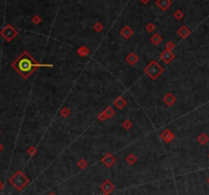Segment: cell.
Returning a JSON list of instances; mask_svg holds the SVG:
<instances>
[{
  "mask_svg": "<svg viewBox=\"0 0 209 195\" xmlns=\"http://www.w3.org/2000/svg\"><path fill=\"white\" fill-rule=\"evenodd\" d=\"M39 66H52V65H40L34 59L32 55H30L28 52H23L13 63L12 68H16L18 73L23 77L27 79L31 76V74Z\"/></svg>",
  "mask_w": 209,
  "mask_h": 195,
  "instance_id": "obj_1",
  "label": "cell"
},
{
  "mask_svg": "<svg viewBox=\"0 0 209 195\" xmlns=\"http://www.w3.org/2000/svg\"><path fill=\"white\" fill-rule=\"evenodd\" d=\"M145 73L153 80H156L159 76L163 73V68L157 63L156 60H153L147 65L145 68Z\"/></svg>",
  "mask_w": 209,
  "mask_h": 195,
  "instance_id": "obj_2",
  "label": "cell"
},
{
  "mask_svg": "<svg viewBox=\"0 0 209 195\" xmlns=\"http://www.w3.org/2000/svg\"><path fill=\"white\" fill-rule=\"evenodd\" d=\"M1 34H2V36H3V37L7 40V41H10V40L13 39V38L16 37V31L10 25H7L3 30H2Z\"/></svg>",
  "mask_w": 209,
  "mask_h": 195,
  "instance_id": "obj_3",
  "label": "cell"
},
{
  "mask_svg": "<svg viewBox=\"0 0 209 195\" xmlns=\"http://www.w3.org/2000/svg\"><path fill=\"white\" fill-rule=\"evenodd\" d=\"M160 58L162 59L164 63H169L170 61H172L174 59V52H172L171 50L166 49V50H164L163 52L160 54Z\"/></svg>",
  "mask_w": 209,
  "mask_h": 195,
  "instance_id": "obj_4",
  "label": "cell"
},
{
  "mask_svg": "<svg viewBox=\"0 0 209 195\" xmlns=\"http://www.w3.org/2000/svg\"><path fill=\"white\" fill-rule=\"evenodd\" d=\"M156 4L161 10L165 11V10H167L168 8L170 7V5H171V1H170V0H157Z\"/></svg>",
  "mask_w": 209,
  "mask_h": 195,
  "instance_id": "obj_5",
  "label": "cell"
},
{
  "mask_svg": "<svg viewBox=\"0 0 209 195\" xmlns=\"http://www.w3.org/2000/svg\"><path fill=\"white\" fill-rule=\"evenodd\" d=\"M176 98L174 97V94H171V93H167L163 98L164 103H165L166 105H168V106H171L172 104L176 102Z\"/></svg>",
  "mask_w": 209,
  "mask_h": 195,
  "instance_id": "obj_6",
  "label": "cell"
},
{
  "mask_svg": "<svg viewBox=\"0 0 209 195\" xmlns=\"http://www.w3.org/2000/svg\"><path fill=\"white\" fill-rule=\"evenodd\" d=\"M160 137H161V139H163L165 142H169V141H171V140H174V134H172L170 131H168V130H165V131H163V133L160 135Z\"/></svg>",
  "mask_w": 209,
  "mask_h": 195,
  "instance_id": "obj_7",
  "label": "cell"
},
{
  "mask_svg": "<svg viewBox=\"0 0 209 195\" xmlns=\"http://www.w3.org/2000/svg\"><path fill=\"white\" fill-rule=\"evenodd\" d=\"M133 34H134V31L130 27H128V26H125V27L120 31V35L123 36V38H125V39L130 38L131 36H133Z\"/></svg>",
  "mask_w": 209,
  "mask_h": 195,
  "instance_id": "obj_8",
  "label": "cell"
},
{
  "mask_svg": "<svg viewBox=\"0 0 209 195\" xmlns=\"http://www.w3.org/2000/svg\"><path fill=\"white\" fill-rule=\"evenodd\" d=\"M125 59H127V61L130 63V65H135V63H137L138 60H139V57H138L134 52H132V53H130V54L128 55Z\"/></svg>",
  "mask_w": 209,
  "mask_h": 195,
  "instance_id": "obj_9",
  "label": "cell"
},
{
  "mask_svg": "<svg viewBox=\"0 0 209 195\" xmlns=\"http://www.w3.org/2000/svg\"><path fill=\"white\" fill-rule=\"evenodd\" d=\"M125 104H127V101L125 100V98L123 97H118L117 99L114 101V105L116 106L117 108H123L125 106Z\"/></svg>",
  "mask_w": 209,
  "mask_h": 195,
  "instance_id": "obj_10",
  "label": "cell"
},
{
  "mask_svg": "<svg viewBox=\"0 0 209 195\" xmlns=\"http://www.w3.org/2000/svg\"><path fill=\"white\" fill-rule=\"evenodd\" d=\"M179 35L181 36V37L184 39V38H186L187 36H189V34H190V30L188 29L187 27H185V26H183L182 28H181L180 30H179Z\"/></svg>",
  "mask_w": 209,
  "mask_h": 195,
  "instance_id": "obj_11",
  "label": "cell"
},
{
  "mask_svg": "<svg viewBox=\"0 0 209 195\" xmlns=\"http://www.w3.org/2000/svg\"><path fill=\"white\" fill-rule=\"evenodd\" d=\"M161 41H162V38L160 37V36L158 35V34H154V35L151 37V42H152L154 45H158L161 43Z\"/></svg>",
  "mask_w": 209,
  "mask_h": 195,
  "instance_id": "obj_12",
  "label": "cell"
},
{
  "mask_svg": "<svg viewBox=\"0 0 209 195\" xmlns=\"http://www.w3.org/2000/svg\"><path fill=\"white\" fill-rule=\"evenodd\" d=\"M89 52H90V50H89L88 48H86V47H81L78 50V53L81 56H87V55L89 54Z\"/></svg>",
  "mask_w": 209,
  "mask_h": 195,
  "instance_id": "obj_13",
  "label": "cell"
},
{
  "mask_svg": "<svg viewBox=\"0 0 209 195\" xmlns=\"http://www.w3.org/2000/svg\"><path fill=\"white\" fill-rule=\"evenodd\" d=\"M198 141H199L201 144H205V143H207L208 141V136L205 134H201L198 136Z\"/></svg>",
  "mask_w": 209,
  "mask_h": 195,
  "instance_id": "obj_14",
  "label": "cell"
},
{
  "mask_svg": "<svg viewBox=\"0 0 209 195\" xmlns=\"http://www.w3.org/2000/svg\"><path fill=\"white\" fill-rule=\"evenodd\" d=\"M104 112V115H106V117H111L112 115H114V110H113V108L112 107H107L105 109V110L103 111Z\"/></svg>",
  "mask_w": 209,
  "mask_h": 195,
  "instance_id": "obj_15",
  "label": "cell"
},
{
  "mask_svg": "<svg viewBox=\"0 0 209 195\" xmlns=\"http://www.w3.org/2000/svg\"><path fill=\"white\" fill-rule=\"evenodd\" d=\"M103 162H105V164H107V166H110V164H112L114 162V158L112 157V156L110 155V154H108V155L106 156L105 158H104Z\"/></svg>",
  "mask_w": 209,
  "mask_h": 195,
  "instance_id": "obj_16",
  "label": "cell"
},
{
  "mask_svg": "<svg viewBox=\"0 0 209 195\" xmlns=\"http://www.w3.org/2000/svg\"><path fill=\"white\" fill-rule=\"evenodd\" d=\"M69 113H70V110L67 107H64L62 109V110L60 111V115H62L63 117H69Z\"/></svg>",
  "mask_w": 209,
  "mask_h": 195,
  "instance_id": "obj_17",
  "label": "cell"
},
{
  "mask_svg": "<svg viewBox=\"0 0 209 195\" xmlns=\"http://www.w3.org/2000/svg\"><path fill=\"white\" fill-rule=\"evenodd\" d=\"M183 16H184V14H183L181 10H176V11L174 12V18H176V20H182Z\"/></svg>",
  "mask_w": 209,
  "mask_h": 195,
  "instance_id": "obj_18",
  "label": "cell"
},
{
  "mask_svg": "<svg viewBox=\"0 0 209 195\" xmlns=\"http://www.w3.org/2000/svg\"><path fill=\"white\" fill-rule=\"evenodd\" d=\"M102 29H103V26H102L100 23H96L95 26H94V30H95V31H97V32H100Z\"/></svg>",
  "mask_w": 209,
  "mask_h": 195,
  "instance_id": "obj_19",
  "label": "cell"
},
{
  "mask_svg": "<svg viewBox=\"0 0 209 195\" xmlns=\"http://www.w3.org/2000/svg\"><path fill=\"white\" fill-rule=\"evenodd\" d=\"M146 30L148 32H153L155 30V26L153 25V23H148V25L146 26Z\"/></svg>",
  "mask_w": 209,
  "mask_h": 195,
  "instance_id": "obj_20",
  "label": "cell"
},
{
  "mask_svg": "<svg viewBox=\"0 0 209 195\" xmlns=\"http://www.w3.org/2000/svg\"><path fill=\"white\" fill-rule=\"evenodd\" d=\"M123 128H125V129H130V128H131L132 127V124H131V122H130V121H125V122H123Z\"/></svg>",
  "mask_w": 209,
  "mask_h": 195,
  "instance_id": "obj_21",
  "label": "cell"
},
{
  "mask_svg": "<svg viewBox=\"0 0 209 195\" xmlns=\"http://www.w3.org/2000/svg\"><path fill=\"white\" fill-rule=\"evenodd\" d=\"M174 47V44L172 43V42H168V43L166 44V49H168V50H171Z\"/></svg>",
  "mask_w": 209,
  "mask_h": 195,
  "instance_id": "obj_22",
  "label": "cell"
},
{
  "mask_svg": "<svg viewBox=\"0 0 209 195\" xmlns=\"http://www.w3.org/2000/svg\"><path fill=\"white\" fill-rule=\"evenodd\" d=\"M33 22H34V23H39L40 22H41V19H40V16H34V19H33Z\"/></svg>",
  "mask_w": 209,
  "mask_h": 195,
  "instance_id": "obj_23",
  "label": "cell"
},
{
  "mask_svg": "<svg viewBox=\"0 0 209 195\" xmlns=\"http://www.w3.org/2000/svg\"><path fill=\"white\" fill-rule=\"evenodd\" d=\"M98 119L101 120V121H103V120H105V119H106V115H104V112H102V113H100V115H98Z\"/></svg>",
  "mask_w": 209,
  "mask_h": 195,
  "instance_id": "obj_24",
  "label": "cell"
},
{
  "mask_svg": "<svg viewBox=\"0 0 209 195\" xmlns=\"http://www.w3.org/2000/svg\"><path fill=\"white\" fill-rule=\"evenodd\" d=\"M149 1H150V0H141V2H142V3H144V4L148 3Z\"/></svg>",
  "mask_w": 209,
  "mask_h": 195,
  "instance_id": "obj_25",
  "label": "cell"
}]
</instances>
